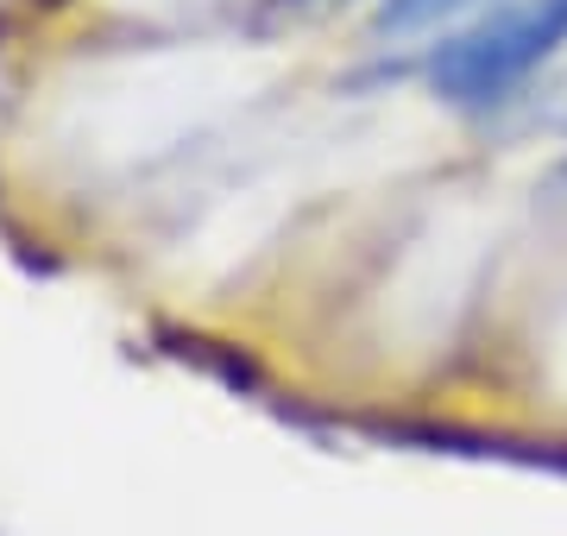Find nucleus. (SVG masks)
<instances>
[{
	"label": "nucleus",
	"instance_id": "obj_1",
	"mask_svg": "<svg viewBox=\"0 0 567 536\" xmlns=\"http://www.w3.org/2000/svg\"><path fill=\"white\" fill-rule=\"evenodd\" d=\"M567 39V0H529V7H511L492 25L466 32V39L442 44L429 58V76L447 102H498L511 83H524L529 70Z\"/></svg>",
	"mask_w": 567,
	"mask_h": 536
},
{
	"label": "nucleus",
	"instance_id": "obj_2",
	"mask_svg": "<svg viewBox=\"0 0 567 536\" xmlns=\"http://www.w3.org/2000/svg\"><path fill=\"white\" fill-rule=\"evenodd\" d=\"M461 7H473V0H385L372 25L379 32H416V25H435L447 13H461Z\"/></svg>",
	"mask_w": 567,
	"mask_h": 536
}]
</instances>
